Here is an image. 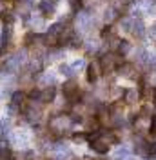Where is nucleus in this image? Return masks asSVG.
I'll use <instances>...</instances> for the list:
<instances>
[{
	"mask_svg": "<svg viewBox=\"0 0 156 160\" xmlns=\"http://www.w3.org/2000/svg\"><path fill=\"white\" fill-rule=\"evenodd\" d=\"M22 100H24V93L22 91H15L13 97H11V104H9V113H15L22 106Z\"/></svg>",
	"mask_w": 156,
	"mask_h": 160,
	"instance_id": "10",
	"label": "nucleus"
},
{
	"mask_svg": "<svg viewBox=\"0 0 156 160\" xmlns=\"http://www.w3.org/2000/svg\"><path fill=\"white\" fill-rule=\"evenodd\" d=\"M151 97H153V106H156V89H153V93H151Z\"/></svg>",
	"mask_w": 156,
	"mask_h": 160,
	"instance_id": "25",
	"label": "nucleus"
},
{
	"mask_svg": "<svg viewBox=\"0 0 156 160\" xmlns=\"http://www.w3.org/2000/svg\"><path fill=\"white\" fill-rule=\"evenodd\" d=\"M122 97H124V102H125V104H134L136 98H138V91L136 89H125Z\"/></svg>",
	"mask_w": 156,
	"mask_h": 160,
	"instance_id": "14",
	"label": "nucleus"
},
{
	"mask_svg": "<svg viewBox=\"0 0 156 160\" xmlns=\"http://www.w3.org/2000/svg\"><path fill=\"white\" fill-rule=\"evenodd\" d=\"M154 28H156V26H154Z\"/></svg>",
	"mask_w": 156,
	"mask_h": 160,
	"instance_id": "28",
	"label": "nucleus"
},
{
	"mask_svg": "<svg viewBox=\"0 0 156 160\" xmlns=\"http://www.w3.org/2000/svg\"><path fill=\"white\" fill-rule=\"evenodd\" d=\"M0 48H2V38H0Z\"/></svg>",
	"mask_w": 156,
	"mask_h": 160,
	"instance_id": "26",
	"label": "nucleus"
},
{
	"mask_svg": "<svg viewBox=\"0 0 156 160\" xmlns=\"http://www.w3.org/2000/svg\"><path fill=\"white\" fill-rule=\"evenodd\" d=\"M0 18H2V22L4 24H9V26H13V22H15V13L13 11H9V9H4L2 13H0Z\"/></svg>",
	"mask_w": 156,
	"mask_h": 160,
	"instance_id": "16",
	"label": "nucleus"
},
{
	"mask_svg": "<svg viewBox=\"0 0 156 160\" xmlns=\"http://www.w3.org/2000/svg\"><path fill=\"white\" fill-rule=\"evenodd\" d=\"M38 9L44 17H51V15L56 11V2H55V0H40Z\"/></svg>",
	"mask_w": 156,
	"mask_h": 160,
	"instance_id": "7",
	"label": "nucleus"
},
{
	"mask_svg": "<svg viewBox=\"0 0 156 160\" xmlns=\"http://www.w3.org/2000/svg\"><path fill=\"white\" fill-rule=\"evenodd\" d=\"M91 148H93V151H96L100 155H105L109 151V148H111V144H109L107 140L102 137V133H100L95 140H91Z\"/></svg>",
	"mask_w": 156,
	"mask_h": 160,
	"instance_id": "5",
	"label": "nucleus"
},
{
	"mask_svg": "<svg viewBox=\"0 0 156 160\" xmlns=\"http://www.w3.org/2000/svg\"><path fill=\"white\" fill-rule=\"evenodd\" d=\"M116 49H118V55H120V57H125V55L131 53L133 48H131V42H127V40H120V44H118Z\"/></svg>",
	"mask_w": 156,
	"mask_h": 160,
	"instance_id": "15",
	"label": "nucleus"
},
{
	"mask_svg": "<svg viewBox=\"0 0 156 160\" xmlns=\"http://www.w3.org/2000/svg\"><path fill=\"white\" fill-rule=\"evenodd\" d=\"M85 51L87 53H98V44L96 42H87L85 44Z\"/></svg>",
	"mask_w": 156,
	"mask_h": 160,
	"instance_id": "19",
	"label": "nucleus"
},
{
	"mask_svg": "<svg viewBox=\"0 0 156 160\" xmlns=\"http://www.w3.org/2000/svg\"><path fill=\"white\" fill-rule=\"evenodd\" d=\"M118 73H120V77H125V78H134V77H138L136 66L131 64V62H124L122 66H118Z\"/></svg>",
	"mask_w": 156,
	"mask_h": 160,
	"instance_id": "6",
	"label": "nucleus"
},
{
	"mask_svg": "<svg viewBox=\"0 0 156 160\" xmlns=\"http://www.w3.org/2000/svg\"><path fill=\"white\" fill-rule=\"evenodd\" d=\"M29 100L31 102H40V104H42V89H31L29 91Z\"/></svg>",
	"mask_w": 156,
	"mask_h": 160,
	"instance_id": "18",
	"label": "nucleus"
},
{
	"mask_svg": "<svg viewBox=\"0 0 156 160\" xmlns=\"http://www.w3.org/2000/svg\"><path fill=\"white\" fill-rule=\"evenodd\" d=\"M118 15H120V9H118L116 6H111V8H107V9L104 11V20L107 24H111V22H115L118 18Z\"/></svg>",
	"mask_w": 156,
	"mask_h": 160,
	"instance_id": "11",
	"label": "nucleus"
},
{
	"mask_svg": "<svg viewBox=\"0 0 156 160\" xmlns=\"http://www.w3.org/2000/svg\"><path fill=\"white\" fill-rule=\"evenodd\" d=\"M58 71L64 75V77H67V78H73V77H75V69H73L71 66H67V64H60Z\"/></svg>",
	"mask_w": 156,
	"mask_h": 160,
	"instance_id": "17",
	"label": "nucleus"
},
{
	"mask_svg": "<svg viewBox=\"0 0 156 160\" xmlns=\"http://www.w3.org/2000/svg\"><path fill=\"white\" fill-rule=\"evenodd\" d=\"M55 95H56V89L55 88H46L42 89V104H49L55 100Z\"/></svg>",
	"mask_w": 156,
	"mask_h": 160,
	"instance_id": "13",
	"label": "nucleus"
},
{
	"mask_svg": "<svg viewBox=\"0 0 156 160\" xmlns=\"http://www.w3.org/2000/svg\"><path fill=\"white\" fill-rule=\"evenodd\" d=\"M71 126H73V122H71L69 117H56V118H53L49 122V128H51L53 133H64Z\"/></svg>",
	"mask_w": 156,
	"mask_h": 160,
	"instance_id": "4",
	"label": "nucleus"
},
{
	"mask_svg": "<svg viewBox=\"0 0 156 160\" xmlns=\"http://www.w3.org/2000/svg\"><path fill=\"white\" fill-rule=\"evenodd\" d=\"M71 68H73V69H75V71H76V69H80V68H84V60H82V58L75 60V62H73V66H71Z\"/></svg>",
	"mask_w": 156,
	"mask_h": 160,
	"instance_id": "22",
	"label": "nucleus"
},
{
	"mask_svg": "<svg viewBox=\"0 0 156 160\" xmlns=\"http://www.w3.org/2000/svg\"><path fill=\"white\" fill-rule=\"evenodd\" d=\"M71 160H78V158H71Z\"/></svg>",
	"mask_w": 156,
	"mask_h": 160,
	"instance_id": "27",
	"label": "nucleus"
},
{
	"mask_svg": "<svg viewBox=\"0 0 156 160\" xmlns=\"http://www.w3.org/2000/svg\"><path fill=\"white\" fill-rule=\"evenodd\" d=\"M82 2H84V0H69V6H71L73 9H80Z\"/></svg>",
	"mask_w": 156,
	"mask_h": 160,
	"instance_id": "21",
	"label": "nucleus"
},
{
	"mask_svg": "<svg viewBox=\"0 0 156 160\" xmlns=\"http://www.w3.org/2000/svg\"><path fill=\"white\" fill-rule=\"evenodd\" d=\"M26 58H27V51H26V49H22V51L15 53L13 57H9V58L6 60V68H7L9 71H18L20 68L24 66Z\"/></svg>",
	"mask_w": 156,
	"mask_h": 160,
	"instance_id": "3",
	"label": "nucleus"
},
{
	"mask_svg": "<svg viewBox=\"0 0 156 160\" xmlns=\"http://www.w3.org/2000/svg\"><path fill=\"white\" fill-rule=\"evenodd\" d=\"M73 140L75 142H84V140H87V138H85V133H80V135H73Z\"/></svg>",
	"mask_w": 156,
	"mask_h": 160,
	"instance_id": "23",
	"label": "nucleus"
},
{
	"mask_svg": "<svg viewBox=\"0 0 156 160\" xmlns=\"http://www.w3.org/2000/svg\"><path fill=\"white\" fill-rule=\"evenodd\" d=\"M149 133L151 135H156V115L151 117V126H149Z\"/></svg>",
	"mask_w": 156,
	"mask_h": 160,
	"instance_id": "20",
	"label": "nucleus"
},
{
	"mask_svg": "<svg viewBox=\"0 0 156 160\" xmlns=\"http://www.w3.org/2000/svg\"><path fill=\"white\" fill-rule=\"evenodd\" d=\"M100 64V69L104 73H113L115 69H118V66H122V57L120 55H115V53H105L102 55V58L98 60Z\"/></svg>",
	"mask_w": 156,
	"mask_h": 160,
	"instance_id": "1",
	"label": "nucleus"
},
{
	"mask_svg": "<svg viewBox=\"0 0 156 160\" xmlns=\"http://www.w3.org/2000/svg\"><path fill=\"white\" fill-rule=\"evenodd\" d=\"M33 9V0H17V11H20V15H27Z\"/></svg>",
	"mask_w": 156,
	"mask_h": 160,
	"instance_id": "12",
	"label": "nucleus"
},
{
	"mask_svg": "<svg viewBox=\"0 0 156 160\" xmlns=\"http://www.w3.org/2000/svg\"><path fill=\"white\" fill-rule=\"evenodd\" d=\"M62 91H64V97L69 100V104H76L78 98H80V86H78L76 80H73V78L64 84Z\"/></svg>",
	"mask_w": 156,
	"mask_h": 160,
	"instance_id": "2",
	"label": "nucleus"
},
{
	"mask_svg": "<svg viewBox=\"0 0 156 160\" xmlns=\"http://www.w3.org/2000/svg\"><path fill=\"white\" fill-rule=\"evenodd\" d=\"M42 82L44 84H53L55 82V77H42Z\"/></svg>",
	"mask_w": 156,
	"mask_h": 160,
	"instance_id": "24",
	"label": "nucleus"
},
{
	"mask_svg": "<svg viewBox=\"0 0 156 160\" xmlns=\"http://www.w3.org/2000/svg\"><path fill=\"white\" fill-rule=\"evenodd\" d=\"M98 75H100V64L98 62L87 64V82L89 84H95L98 80Z\"/></svg>",
	"mask_w": 156,
	"mask_h": 160,
	"instance_id": "9",
	"label": "nucleus"
},
{
	"mask_svg": "<svg viewBox=\"0 0 156 160\" xmlns=\"http://www.w3.org/2000/svg\"><path fill=\"white\" fill-rule=\"evenodd\" d=\"M129 31H131L136 38H144V37H145V26H144V22H142L140 18L131 20V28H129Z\"/></svg>",
	"mask_w": 156,
	"mask_h": 160,
	"instance_id": "8",
	"label": "nucleus"
}]
</instances>
